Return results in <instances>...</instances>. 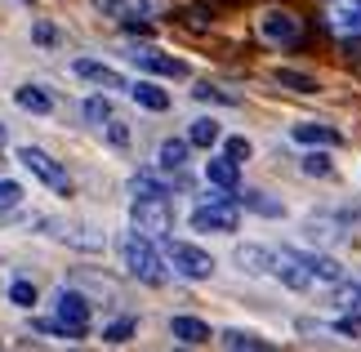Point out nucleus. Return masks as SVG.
I'll return each instance as SVG.
<instances>
[{"mask_svg": "<svg viewBox=\"0 0 361 352\" xmlns=\"http://www.w3.org/2000/svg\"><path fill=\"white\" fill-rule=\"evenodd\" d=\"M121 263H125V272H130L134 281H143V286H165L170 281V259L157 250V236H147V232H125L121 236Z\"/></svg>", "mask_w": 361, "mask_h": 352, "instance_id": "1", "label": "nucleus"}, {"mask_svg": "<svg viewBox=\"0 0 361 352\" xmlns=\"http://www.w3.org/2000/svg\"><path fill=\"white\" fill-rule=\"evenodd\" d=\"M130 223L138 232H147V236H157V241H165L174 228V205H170V196H152V192H134V201H130Z\"/></svg>", "mask_w": 361, "mask_h": 352, "instance_id": "2", "label": "nucleus"}, {"mask_svg": "<svg viewBox=\"0 0 361 352\" xmlns=\"http://www.w3.org/2000/svg\"><path fill=\"white\" fill-rule=\"evenodd\" d=\"M170 0H94V9L116 27H147L152 18H161Z\"/></svg>", "mask_w": 361, "mask_h": 352, "instance_id": "3", "label": "nucleus"}, {"mask_svg": "<svg viewBox=\"0 0 361 352\" xmlns=\"http://www.w3.org/2000/svg\"><path fill=\"white\" fill-rule=\"evenodd\" d=\"M255 32L263 36V45H272V49H290V45H299L303 40V23L295 18L290 9H263L259 18H255Z\"/></svg>", "mask_w": 361, "mask_h": 352, "instance_id": "4", "label": "nucleus"}, {"mask_svg": "<svg viewBox=\"0 0 361 352\" xmlns=\"http://www.w3.org/2000/svg\"><path fill=\"white\" fill-rule=\"evenodd\" d=\"M322 27L343 45L361 40V0H322Z\"/></svg>", "mask_w": 361, "mask_h": 352, "instance_id": "5", "label": "nucleus"}, {"mask_svg": "<svg viewBox=\"0 0 361 352\" xmlns=\"http://www.w3.org/2000/svg\"><path fill=\"white\" fill-rule=\"evenodd\" d=\"M165 259H170L174 277H183V281H210L214 277V259L192 241H165Z\"/></svg>", "mask_w": 361, "mask_h": 352, "instance_id": "6", "label": "nucleus"}, {"mask_svg": "<svg viewBox=\"0 0 361 352\" xmlns=\"http://www.w3.org/2000/svg\"><path fill=\"white\" fill-rule=\"evenodd\" d=\"M241 228V201H201L192 210V232H237Z\"/></svg>", "mask_w": 361, "mask_h": 352, "instance_id": "7", "label": "nucleus"}, {"mask_svg": "<svg viewBox=\"0 0 361 352\" xmlns=\"http://www.w3.org/2000/svg\"><path fill=\"white\" fill-rule=\"evenodd\" d=\"M18 161H23V165H27V170H32L40 183H45L49 192L72 196V174H67L63 165H59V161H54L49 152H45V147H18Z\"/></svg>", "mask_w": 361, "mask_h": 352, "instance_id": "8", "label": "nucleus"}, {"mask_svg": "<svg viewBox=\"0 0 361 352\" xmlns=\"http://www.w3.org/2000/svg\"><path fill=\"white\" fill-rule=\"evenodd\" d=\"M125 59H130L134 67H143V72H152V76H170V80L188 76V63L170 59V54L157 49V45H125Z\"/></svg>", "mask_w": 361, "mask_h": 352, "instance_id": "9", "label": "nucleus"}, {"mask_svg": "<svg viewBox=\"0 0 361 352\" xmlns=\"http://www.w3.org/2000/svg\"><path fill=\"white\" fill-rule=\"evenodd\" d=\"M54 317H59L63 326H67V330H72L76 339H80V334L90 330L94 308H90V299H85L80 290H59V294H54Z\"/></svg>", "mask_w": 361, "mask_h": 352, "instance_id": "10", "label": "nucleus"}, {"mask_svg": "<svg viewBox=\"0 0 361 352\" xmlns=\"http://www.w3.org/2000/svg\"><path fill=\"white\" fill-rule=\"evenodd\" d=\"M72 76L90 80V85H99V90H125V94H130V80H125L116 67L99 63V59H72Z\"/></svg>", "mask_w": 361, "mask_h": 352, "instance_id": "11", "label": "nucleus"}, {"mask_svg": "<svg viewBox=\"0 0 361 352\" xmlns=\"http://www.w3.org/2000/svg\"><path fill=\"white\" fill-rule=\"evenodd\" d=\"M295 255L303 259V267L312 272L317 286H343V277H348V267L339 259H330V255H317V250H295Z\"/></svg>", "mask_w": 361, "mask_h": 352, "instance_id": "12", "label": "nucleus"}, {"mask_svg": "<svg viewBox=\"0 0 361 352\" xmlns=\"http://www.w3.org/2000/svg\"><path fill=\"white\" fill-rule=\"evenodd\" d=\"M290 138L303 147H339L343 143V134L335 130V125H322V121H299V125H290Z\"/></svg>", "mask_w": 361, "mask_h": 352, "instance_id": "13", "label": "nucleus"}, {"mask_svg": "<svg viewBox=\"0 0 361 352\" xmlns=\"http://www.w3.org/2000/svg\"><path fill=\"white\" fill-rule=\"evenodd\" d=\"M188 152H192V143L188 138H165L161 143V152H157V170H165V174H174V178H183L188 183Z\"/></svg>", "mask_w": 361, "mask_h": 352, "instance_id": "14", "label": "nucleus"}, {"mask_svg": "<svg viewBox=\"0 0 361 352\" xmlns=\"http://www.w3.org/2000/svg\"><path fill=\"white\" fill-rule=\"evenodd\" d=\"M237 267L250 277H272V267H276V250L272 245H241L237 250Z\"/></svg>", "mask_w": 361, "mask_h": 352, "instance_id": "15", "label": "nucleus"}, {"mask_svg": "<svg viewBox=\"0 0 361 352\" xmlns=\"http://www.w3.org/2000/svg\"><path fill=\"white\" fill-rule=\"evenodd\" d=\"M205 178H210L214 188L241 192V161H232L228 152H224V157H210V161H205Z\"/></svg>", "mask_w": 361, "mask_h": 352, "instance_id": "16", "label": "nucleus"}, {"mask_svg": "<svg viewBox=\"0 0 361 352\" xmlns=\"http://www.w3.org/2000/svg\"><path fill=\"white\" fill-rule=\"evenodd\" d=\"M170 334L183 348H201V344H210V326H205L201 317H174L170 321Z\"/></svg>", "mask_w": 361, "mask_h": 352, "instance_id": "17", "label": "nucleus"}, {"mask_svg": "<svg viewBox=\"0 0 361 352\" xmlns=\"http://www.w3.org/2000/svg\"><path fill=\"white\" fill-rule=\"evenodd\" d=\"M237 201L250 210V214H263V219H286V205L281 201H272L263 188H245V192H237Z\"/></svg>", "mask_w": 361, "mask_h": 352, "instance_id": "18", "label": "nucleus"}, {"mask_svg": "<svg viewBox=\"0 0 361 352\" xmlns=\"http://www.w3.org/2000/svg\"><path fill=\"white\" fill-rule=\"evenodd\" d=\"M13 103H18L23 111H32V116H49V111H54V94L40 90V85H18V90H13Z\"/></svg>", "mask_w": 361, "mask_h": 352, "instance_id": "19", "label": "nucleus"}, {"mask_svg": "<svg viewBox=\"0 0 361 352\" xmlns=\"http://www.w3.org/2000/svg\"><path fill=\"white\" fill-rule=\"evenodd\" d=\"M130 98H134L138 107H147V111H165V107H170V94H165L161 85H152V80H134Z\"/></svg>", "mask_w": 361, "mask_h": 352, "instance_id": "20", "label": "nucleus"}, {"mask_svg": "<svg viewBox=\"0 0 361 352\" xmlns=\"http://www.w3.org/2000/svg\"><path fill=\"white\" fill-rule=\"evenodd\" d=\"M219 138H224V130H219L214 116H197V121L188 125V143H192V147H214Z\"/></svg>", "mask_w": 361, "mask_h": 352, "instance_id": "21", "label": "nucleus"}, {"mask_svg": "<svg viewBox=\"0 0 361 352\" xmlns=\"http://www.w3.org/2000/svg\"><path fill=\"white\" fill-rule=\"evenodd\" d=\"M219 344L224 348H250V352H263V348H272L263 334H255V330H224L219 334Z\"/></svg>", "mask_w": 361, "mask_h": 352, "instance_id": "22", "label": "nucleus"}, {"mask_svg": "<svg viewBox=\"0 0 361 352\" xmlns=\"http://www.w3.org/2000/svg\"><path fill=\"white\" fill-rule=\"evenodd\" d=\"M299 170L308 174V178H330V174H335V165H330V157H326V152H303Z\"/></svg>", "mask_w": 361, "mask_h": 352, "instance_id": "23", "label": "nucleus"}, {"mask_svg": "<svg viewBox=\"0 0 361 352\" xmlns=\"http://www.w3.org/2000/svg\"><path fill=\"white\" fill-rule=\"evenodd\" d=\"M272 76L281 80V85H290L295 94H317V80H312V76H303V72H290V67H276Z\"/></svg>", "mask_w": 361, "mask_h": 352, "instance_id": "24", "label": "nucleus"}, {"mask_svg": "<svg viewBox=\"0 0 361 352\" xmlns=\"http://www.w3.org/2000/svg\"><path fill=\"white\" fill-rule=\"evenodd\" d=\"M80 116L90 125H107L112 121V103H107V98H85V103H80Z\"/></svg>", "mask_w": 361, "mask_h": 352, "instance_id": "25", "label": "nucleus"}, {"mask_svg": "<svg viewBox=\"0 0 361 352\" xmlns=\"http://www.w3.org/2000/svg\"><path fill=\"white\" fill-rule=\"evenodd\" d=\"M9 303H13V308H32V303H36V286H32L27 277H13V281H9Z\"/></svg>", "mask_w": 361, "mask_h": 352, "instance_id": "26", "label": "nucleus"}, {"mask_svg": "<svg viewBox=\"0 0 361 352\" xmlns=\"http://www.w3.org/2000/svg\"><path fill=\"white\" fill-rule=\"evenodd\" d=\"M192 98H201V103H224V107H237V94L219 90V85H192Z\"/></svg>", "mask_w": 361, "mask_h": 352, "instance_id": "27", "label": "nucleus"}, {"mask_svg": "<svg viewBox=\"0 0 361 352\" xmlns=\"http://www.w3.org/2000/svg\"><path fill=\"white\" fill-rule=\"evenodd\" d=\"M18 205H23V183L18 178H0V210H9V214H13Z\"/></svg>", "mask_w": 361, "mask_h": 352, "instance_id": "28", "label": "nucleus"}, {"mask_svg": "<svg viewBox=\"0 0 361 352\" xmlns=\"http://www.w3.org/2000/svg\"><path fill=\"white\" fill-rule=\"evenodd\" d=\"M130 334H134V321L121 317V321H112V326L103 330V344H112V348H116V344H130Z\"/></svg>", "mask_w": 361, "mask_h": 352, "instance_id": "29", "label": "nucleus"}, {"mask_svg": "<svg viewBox=\"0 0 361 352\" xmlns=\"http://www.w3.org/2000/svg\"><path fill=\"white\" fill-rule=\"evenodd\" d=\"M32 40L40 49H54V45H59V27H54V23H32Z\"/></svg>", "mask_w": 361, "mask_h": 352, "instance_id": "30", "label": "nucleus"}, {"mask_svg": "<svg viewBox=\"0 0 361 352\" xmlns=\"http://www.w3.org/2000/svg\"><path fill=\"white\" fill-rule=\"evenodd\" d=\"M107 143L112 147H130V130H125V121H107Z\"/></svg>", "mask_w": 361, "mask_h": 352, "instance_id": "31", "label": "nucleus"}, {"mask_svg": "<svg viewBox=\"0 0 361 352\" xmlns=\"http://www.w3.org/2000/svg\"><path fill=\"white\" fill-rule=\"evenodd\" d=\"M224 152L232 161H250V138H241V134H232L228 143H224Z\"/></svg>", "mask_w": 361, "mask_h": 352, "instance_id": "32", "label": "nucleus"}, {"mask_svg": "<svg viewBox=\"0 0 361 352\" xmlns=\"http://www.w3.org/2000/svg\"><path fill=\"white\" fill-rule=\"evenodd\" d=\"M335 219H343V223H357V228H361V205H348V210H339Z\"/></svg>", "mask_w": 361, "mask_h": 352, "instance_id": "33", "label": "nucleus"}, {"mask_svg": "<svg viewBox=\"0 0 361 352\" xmlns=\"http://www.w3.org/2000/svg\"><path fill=\"white\" fill-rule=\"evenodd\" d=\"M5 138H9V130H5V125H0V147H5Z\"/></svg>", "mask_w": 361, "mask_h": 352, "instance_id": "34", "label": "nucleus"}, {"mask_svg": "<svg viewBox=\"0 0 361 352\" xmlns=\"http://www.w3.org/2000/svg\"><path fill=\"white\" fill-rule=\"evenodd\" d=\"M0 165H5V157H0Z\"/></svg>", "mask_w": 361, "mask_h": 352, "instance_id": "35", "label": "nucleus"}, {"mask_svg": "<svg viewBox=\"0 0 361 352\" xmlns=\"http://www.w3.org/2000/svg\"><path fill=\"white\" fill-rule=\"evenodd\" d=\"M357 281H361V277H357Z\"/></svg>", "mask_w": 361, "mask_h": 352, "instance_id": "36", "label": "nucleus"}]
</instances>
